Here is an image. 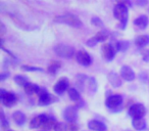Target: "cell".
I'll return each mask as SVG.
<instances>
[{"mask_svg": "<svg viewBox=\"0 0 149 131\" xmlns=\"http://www.w3.org/2000/svg\"><path fill=\"white\" fill-rule=\"evenodd\" d=\"M128 15L129 8L127 6V3L125 2H118L113 8V17L120 22V29L125 30L128 23Z\"/></svg>", "mask_w": 149, "mask_h": 131, "instance_id": "1", "label": "cell"}, {"mask_svg": "<svg viewBox=\"0 0 149 131\" xmlns=\"http://www.w3.org/2000/svg\"><path fill=\"white\" fill-rule=\"evenodd\" d=\"M54 22L58 24L68 25V26H70V27H74V28H81L82 26H83V23H82L79 18L74 15H70V13H66V15H57V17L54 18Z\"/></svg>", "mask_w": 149, "mask_h": 131, "instance_id": "2", "label": "cell"}, {"mask_svg": "<svg viewBox=\"0 0 149 131\" xmlns=\"http://www.w3.org/2000/svg\"><path fill=\"white\" fill-rule=\"evenodd\" d=\"M105 104L109 110L112 112H118L123 109V96L120 94H114V95H110L106 98Z\"/></svg>", "mask_w": 149, "mask_h": 131, "instance_id": "3", "label": "cell"}, {"mask_svg": "<svg viewBox=\"0 0 149 131\" xmlns=\"http://www.w3.org/2000/svg\"><path fill=\"white\" fill-rule=\"evenodd\" d=\"M54 51L58 56L63 58H72L74 54V48L66 44H58L54 47Z\"/></svg>", "mask_w": 149, "mask_h": 131, "instance_id": "4", "label": "cell"}, {"mask_svg": "<svg viewBox=\"0 0 149 131\" xmlns=\"http://www.w3.org/2000/svg\"><path fill=\"white\" fill-rule=\"evenodd\" d=\"M38 94H39L38 104L40 106H49V104H53V102H55L57 100V98L55 96L48 93L44 88H40L39 91H38Z\"/></svg>", "mask_w": 149, "mask_h": 131, "instance_id": "5", "label": "cell"}, {"mask_svg": "<svg viewBox=\"0 0 149 131\" xmlns=\"http://www.w3.org/2000/svg\"><path fill=\"white\" fill-rule=\"evenodd\" d=\"M0 98H1V102L4 104L5 106H13L15 102H17V95H15L13 93L8 91H5L4 89H0Z\"/></svg>", "mask_w": 149, "mask_h": 131, "instance_id": "6", "label": "cell"}, {"mask_svg": "<svg viewBox=\"0 0 149 131\" xmlns=\"http://www.w3.org/2000/svg\"><path fill=\"white\" fill-rule=\"evenodd\" d=\"M145 114H146V109L141 104H132L129 109V115L133 119H141L144 117Z\"/></svg>", "mask_w": 149, "mask_h": 131, "instance_id": "7", "label": "cell"}, {"mask_svg": "<svg viewBox=\"0 0 149 131\" xmlns=\"http://www.w3.org/2000/svg\"><path fill=\"white\" fill-rule=\"evenodd\" d=\"M63 118L68 123H76V121L78 119V106H68L63 111Z\"/></svg>", "mask_w": 149, "mask_h": 131, "instance_id": "8", "label": "cell"}, {"mask_svg": "<svg viewBox=\"0 0 149 131\" xmlns=\"http://www.w3.org/2000/svg\"><path fill=\"white\" fill-rule=\"evenodd\" d=\"M76 60L80 64L84 66V67H88L92 64V57L88 52L84 51V50H80L76 54Z\"/></svg>", "mask_w": 149, "mask_h": 131, "instance_id": "9", "label": "cell"}, {"mask_svg": "<svg viewBox=\"0 0 149 131\" xmlns=\"http://www.w3.org/2000/svg\"><path fill=\"white\" fill-rule=\"evenodd\" d=\"M68 85H70V81H68V78L63 77L60 78L53 86V90L55 93L57 94H62L65 90L68 89Z\"/></svg>", "mask_w": 149, "mask_h": 131, "instance_id": "10", "label": "cell"}, {"mask_svg": "<svg viewBox=\"0 0 149 131\" xmlns=\"http://www.w3.org/2000/svg\"><path fill=\"white\" fill-rule=\"evenodd\" d=\"M102 55L107 62H111L116 55V49L109 43H105L102 46Z\"/></svg>", "mask_w": 149, "mask_h": 131, "instance_id": "11", "label": "cell"}, {"mask_svg": "<svg viewBox=\"0 0 149 131\" xmlns=\"http://www.w3.org/2000/svg\"><path fill=\"white\" fill-rule=\"evenodd\" d=\"M48 118H49V117H48L46 114L38 115L37 117H35V118L31 120V122H30V128H32V129L41 128V127L43 126L44 123L48 120Z\"/></svg>", "mask_w": 149, "mask_h": 131, "instance_id": "12", "label": "cell"}, {"mask_svg": "<svg viewBox=\"0 0 149 131\" xmlns=\"http://www.w3.org/2000/svg\"><path fill=\"white\" fill-rule=\"evenodd\" d=\"M120 77H122L123 79L126 80V81H129V82L133 81V80L135 79V77H136L135 72L133 71L132 68H130L129 66H123V67L120 68Z\"/></svg>", "mask_w": 149, "mask_h": 131, "instance_id": "13", "label": "cell"}, {"mask_svg": "<svg viewBox=\"0 0 149 131\" xmlns=\"http://www.w3.org/2000/svg\"><path fill=\"white\" fill-rule=\"evenodd\" d=\"M107 79H108V82L110 83V85H111L112 87H114V88L120 87V86H122V84H123L122 77H120L118 73H116V72H113V71H111V72H109V73H108Z\"/></svg>", "mask_w": 149, "mask_h": 131, "instance_id": "14", "label": "cell"}, {"mask_svg": "<svg viewBox=\"0 0 149 131\" xmlns=\"http://www.w3.org/2000/svg\"><path fill=\"white\" fill-rule=\"evenodd\" d=\"M87 126L90 130H93V131H106V129H107L106 125L103 122L98 120L90 121V122H88Z\"/></svg>", "mask_w": 149, "mask_h": 131, "instance_id": "15", "label": "cell"}, {"mask_svg": "<svg viewBox=\"0 0 149 131\" xmlns=\"http://www.w3.org/2000/svg\"><path fill=\"white\" fill-rule=\"evenodd\" d=\"M148 23H149V19H148V17L145 15H140V17H138L137 19L134 20V25L141 30L146 29L147 26H148Z\"/></svg>", "mask_w": 149, "mask_h": 131, "instance_id": "16", "label": "cell"}, {"mask_svg": "<svg viewBox=\"0 0 149 131\" xmlns=\"http://www.w3.org/2000/svg\"><path fill=\"white\" fill-rule=\"evenodd\" d=\"M135 44L137 47L143 48L149 44V36L148 35H140L135 39Z\"/></svg>", "mask_w": 149, "mask_h": 131, "instance_id": "17", "label": "cell"}, {"mask_svg": "<svg viewBox=\"0 0 149 131\" xmlns=\"http://www.w3.org/2000/svg\"><path fill=\"white\" fill-rule=\"evenodd\" d=\"M57 123L58 122L55 120V119L49 117V118H48V120L44 123L43 126H42L40 129H42L43 131H50V130H52V129L54 130V128H55V126H56V124H57Z\"/></svg>", "mask_w": 149, "mask_h": 131, "instance_id": "18", "label": "cell"}, {"mask_svg": "<svg viewBox=\"0 0 149 131\" xmlns=\"http://www.w3.org/2000/svg\"><path fill=\"white\" fill-rule=\"evenodd\" d=\"M13 118L19 126H23L26 122V115L24 113H22L21 111H17V112L13 113Z\"/></svg>", "mask_w": 149, "mask_h": 131, "instance_id": "19", "label": "cell"}, {"mask_svg": "<svg viewBox=\"0 0 149 131\" xmlns=\"http://www.w3.org/2000/svg\"><path fill=\"white\" fill-rule=\"evenodd\" d=\"M132 124H133V127L138 131H142L146 129V122H145V120L143 118L133 119Z\"/></svg>", "mask_w": 149, "mask_h": 131, "instance_id": "20", "label": "cell"}, {"mask_svg": "<svg viewBox=\"0 0 149 131\" xmlns=\"http://www.w3.org/2000/svg\"><path fill=\"white\" fill-rule=\"evenodd\" d=\"M97 82L96 79L94 77H90L88 78V90H89L90 94H94L97 91Z\"/></svg>", "mask_w": 149, "mask_h": 131, "instance_id": "21", "label": "cell"}, {"mask_svg": "<svg viewBox=\"0 0 149 131\" xmlns=\"http://www.w3.org/2000/svg\"><path fill=\"white\" fill-rule=\"evenodd\" d=\"M68 96H70V98L72 102H76L78 104L81 102V96H80L79 91L76 88H70L68 89Z\"/></svg>", "mask_w": 149, "mask_h": 131, "instance_id": "22", "label": "cell"}, {"mask_svg": "<svg viewBox=\"0 0 149 131\" xmlns=\"http://www.w3.org/2000/svg\"><path fill=\"white\" fill-rule=\"evenodd\" d=\"M60 67H61V62H56V60L51 62V64L48 66V73L51 74V75H55L56 72L60 69Z\"/></svg>", "mask_w": 149, "mask_h": 131, "instance_id": "23", "label": "cell"}, {"mask_svg": "<svg viewBox=\"0 0 149 131\" xmlns=\"http://www.w3.org/2000/svg\"><path fill=\"white\" fill-rule=\"evenodd\" d=\"M40 87H38L37 85H35V84H32V83H29L28 85H26L25 87H24V90H25V92L27 94H34V93H38V91H39Z\"/></svg>", "mask_w": 149, "mask_h": 131, "instance_id": "24", "label": "cell"}, {"mask_svg": "<svg viewBox=\"0 0 149 131\" xmlns=\"http://www.w3.org/2000/svg\"><path fill=\"white\" fill-rule=\"evenodd\" d=\"M129 46H130V42L127 41V40H123V41H118L116 42V49L118 50V51H127V49L129 48Z\"/></svg>", "mask_w": 149, "mask_h": 131, "instance_id": "25", "label": "cell"}, {"mask_svg": "<svg viewBox=\"0 0 149 131\" xmlns=\"http://www.w3.org/2000/svg\"><path fill=\"white\" fill-rule=\"evenodd\" d=\"M13 80H15V82L17 84V85L19 86H23V87H25L26 85H28V84L30 83L29 80L27 79L26 77H24V76H21V75H17L15 76V78H13Z\"/></svg>", "mask_w": 149, "mask_h": 131, "instance_id": "26", "label": "cell"}, {"mask_svg": "<svg viewBox=\"0 0 149 131\" xmlns=\"http://www.w3.org/2000/svg\"><path fill=\"white\" fill-rule=\"evenodd\" d=\"M88 79L85 75H78L77 76V86L79 89H84V84H85V80Z\"/></svg>", "mask_w": 149, "mask_h": 131, "instance_id": "27", "label": "cell"}, {"mask_svg": "<svg viewBox=\"0 0 149 131\" xmlns=\"http://www.w3.org/2000/svg\"><path fill=\"white\" fill-rule=\"evenodd\" d=\"M94 37L98 40V42H104L108 39V35H107V33H105V32H98Z\"/></svg>", "mask_w": 149, "mask_h": 131, "instance_id": "28", "label": "cell"}, {"mask_svg": "<svg viewBox=\"0 0 149 131\" xmlns=\"http://www.w3.org/2000/svg\"><path fill=\"white\" fill-rule=\"evenodd\" d=\"M22 70L26 72H43V69L37 67H32V66H22Z\"/></svg>", "mask_w": 149, "mask_h": 131, "instance_id": "29", "label": "cell"}, {"mask_svg": "<svg viewBox=\"0 0 149 131\" xmlns=\"http://www.w3.org/2000/svg\"><path fill=\"white\" fill-rule=\"evenodd\" d=\"M1 126H2V128L5 129V130H7L9 127V122L6 120V118H5L3 111H1Z\"/></svg>", "mask_w": 149, "mask_h": 131, "instance_id": "30", "label": "cell"}, {"mask_svg": "<svg viewBox=\"0 0 149 131\" xmlns=\"http://www.w3.org/2000/svg\"><path fill=\"white\" fill-rule=\"evenodd\" d=\"M91 22H92V24L95 26V27H100V28L104 27L103 22H102L98 17H93V18H92V20H91Z\"/></svg>", "mask_w": 149, "mask_h": 131, "instance_id": "31", "label": "cell"}, {"mask_svg": "<svg viewBox=\"0 0 149 131\" xmlns=\"http://www.w3.org/2000/svg\"><path fill=\"white\" fill-rule=\"evenodd\" d=\"M97 43H98V40L96 39L95 37L90 38V39H88V40H87V42H86L87 46H89V47H94V46H95Z\"/></svg>", "mask_w": 149, "mask_h": 131, "instance_id": "32", "label": "cell"}, {"mask_svg": "<svg viewBox=\"0 0 149 131\" xmlns=\"http://www.w3.org/2000/svg\"><path fill=\"white\" fill-rule=\"evenodd\" d=\"M66 129H68V127L65 126V124L58 122L57 124H56L55 128H54V131H66Z\"/></svg>", "mask_w": 149, "mask_h": 131, "instance_id": "33", "label": "cell"}, {"mask_svg": "<svg viewBox=\"0 0 149 131\" xmlns=\"http://www.w3.org/2000/svg\"><path fill=\"white\" fill-rule=\"evenodd\" d=\"M141 54H142L143 60L146 62H149V49H144L141 51Z\"/></svg>", "mask_w": 149, "mask_h": 131, "instance_id": "34", "label": "cell"}, {"mask_svg": "<svg viewBox=\"0 0 149 131\" xmlns=\"http://www.w3.org/2000/svg\"><path fill=\"white\" fill-rule=\"evenodd\" d=\"M79 126L77 125V123H70L68 126V131H78Z\"/></svg>", "mask_w": 149, "mask_h": 131, "instance_id": "35", "label": "cell"}, {"mask_svg": "<svg viewBox=\"0 0 149 131\" xmlns=\"http://www.w3.org/2000/svg\"><path fill=\"white\" fill-rule=\"evenodd\" d=\"M139 78H140V79L142 80L143 82H146L147 79H148V77H147V74L146 73H141L140 76H139Z\"/></svg>", "mask_w": 149, "mask_h": 131, "instance_id": "36", "label": "cell"}, {"mask_svg": "<svg viewBox=\"0 0 149 131\" xmlns=\"http://www.w3.org/2000/svg\"><path fill=\"white\" fill-rule=\"evenodd\" d=\"M8 77H9V73H2L0 75V81H4Z\"/></svg>", "mask_w": 149, "mask_h": 131, "instance_id": "37", "label": "cell"}, {"mask_svg": "<svg viewBox=\"0 0 149 131\" xmlns=\"http://www.w3.org/2000/svg\"><path fill=\"white\" fill-rule=\"evenodd\" d=\"M148 3V1L147 0H145V1H137V4L138 5H145Z\"/></svg>", "mask_w": 149, "mask_h": 131, "instance_id": "38", "label": "cell"}, {"mask_svg": "<svg viewBox=\"0 0 149 131\" xmlns=\"http://www.w3.org/2000/svg\"><path fill=\"white\" fill-rule=\"evenodd\" d=\"M5 131H15V130H13V129H7V130H5Z\"/></svg>", "mask_w": 149, "mask_h": 131, "instance_id": "39", "label": "cell"}]
</instances>
